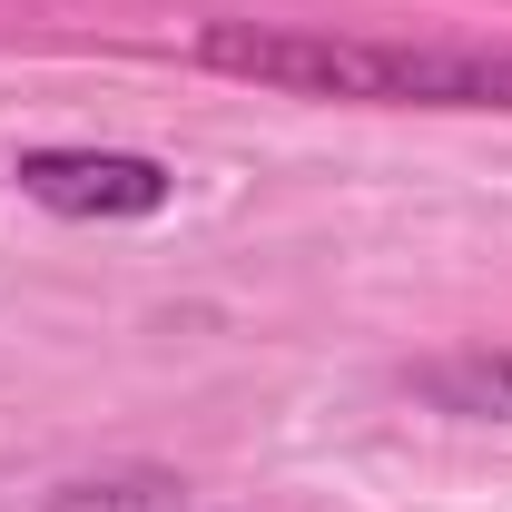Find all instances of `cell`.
<instances>
[{"label":"cell","mask_w":512,"mask_h":512,"mask_svg":"<svg viewBox=\"0 0 512 512\" xmlns=\"http://www.w3.org/2000/svg\"><path fill=\"white\" fill-rule=\"evenodd\" d=\"M414 394L434 414H463V424H512V345L434 355V365H414Z\"/></svg>","instance_id":"obj_3"},{"label":"cell","mask_w":512,"mask_h":512,"mask_svg":"<svg viewBox=\"0 0 512 512\" xmlns=\"http://www.w3.org/2000/svg\"><path fill=\"white\" fill-rule=\"evenodd\" d=\"M10 178L50 217H158L178 197V178L158 158H138V148H30Z\"/></svg>","instance_id":"obj_2"},{"label":"cell","mask_w":512,"mask_h":512,"mask_svg":"<svg viewBox=\"0 0 512 512\" xmlns=\"http://www.w3.org/2000/svg\"><path fill=\"white\" fill-rule=\"evenodd\" d=\"M197 60L286 89V99H365V109H512V50L463 40H365V30H276V20H207Z\"/></svg>","instance_id":"obj_1"}]
</instances>
